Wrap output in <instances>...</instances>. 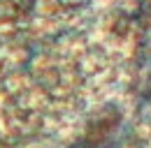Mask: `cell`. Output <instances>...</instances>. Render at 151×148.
<instances>
[{
  "label": "cell",
  "mask_w": 151,
  "mask_h": 148,
  "mask_svg": "<svg viewBox=\"0 0 151 148\" xmlns=\"http://www.w3.org/2000/svg\"><path fill=\"white\" fill-rule=\"evenodd\" d=\"M63 5H84L86 0H60Z\"/></svg>",
  "instance_id": "1"
}]
</instances>
